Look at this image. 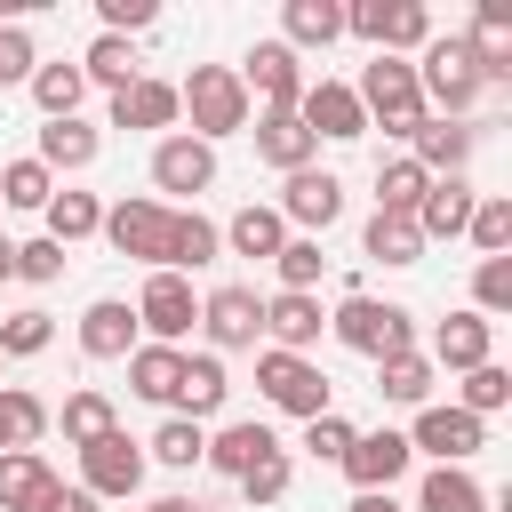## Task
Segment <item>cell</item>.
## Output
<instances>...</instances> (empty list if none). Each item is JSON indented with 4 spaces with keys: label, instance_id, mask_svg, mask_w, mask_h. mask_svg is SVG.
<instances>
[{
    "label": "cell",
    "instance_id": "obj_19",
    "mask_svg": "<svg viewBox=\"0 0 512 512\" xmlns=\"http://www.w3.org/2000/svg\"><path fill=\"white\" fill-rule=\"evenodd\" d=\"M464 224H472V184L464 176H432L424 200H416V232L424 240H456Z\"/></svg>",
    "mask_w": 512,
    "mask_h": 512
},
{
    "label": "cell",
    "instance_id": "obj_46",
    "mask_svg": "<svg viewBox=\"0 0 512 512\" xmlns=\"http://www.w3.org/2000/svg\"><path fill=\"white\" fill-rule=\"evenodd\" d=\"M472 304H480V320H488V312H512V256H480Z\"/></svg>",
    "mask_w": 512,
    "mask_h": 512
},
{
    "label": "cell",
    "instance_id": "obj_12",
    "mask_svg": "<svg viewBox=\"0 0 512 512\" xmlns=\"http://www.w3.org/2000/svg\"><path fill=\"white\" fill-rule=\"evenodd\" d=\"M296 120H304L312 136H336V144L368 136V112H360V96H352L344 80H312V88L296 96Z\"/></svg>",
    "mask_w": 512,
    "mask_h": 512
},
{
    "label": "cell",
    "instance_id": "obj_43",
    "mask_svg": "<svg viewBox=\"0 0 512 512\" xmlns=\"http://www.w3.org/2000/svg\"><path fill=\"white\" fill-rule=\"evenodd\" d=\"M272 272H280V288H296V296H312V280H320V240H280V256H272Z\"/></svg>",
    "mask_w": 512,
    "mask_h": 512
},
{
    "label": "cell",
    "instance_id": "obj_34",
    "mask_svg": "<svg viewBox=\"0 0 512 512\" xmlns=\"http://www.w3.org/2000/svg\"><path fill=\"white\" fill-rule=\"evenodd\" d=\"M80 96H88L80 64H40V72H32V104H40L48 120H80Z\"/></svg>",
    "mask_w": 512,
    "mask_h": 512
},
{
    "label": "cell",
    "instance_id": "obj_16",
    "mask_svg": "<svg viewBox=\"0 0 512 512\" xmlns=\"http://www.w3.org/2000/svg\"><path fill=\"white\" fill-rule=\"evenodd\" d=\"M80 352H88V360H128V352H136V304L96 296V304L80 312Z\"/></svg>",
    "mask_w": 512,
    "mask_h": 512
},
{
    "label": "cell",
    "instance_id": "obj_2",
    "mask_svg": "<svg viewBox=\"0 0 512 512\" xmlns=\"http://www.w3.org/2000/svg\"><path fill=\"white\" fill-rule=\"evenodd\" d=\"M360 112L368 120H384V136H416L432 112H424V96H416V64H400V56H376L368 72H360Z\"/></svg>",
    "mask_w": 512,
    "mask_h": 512
},
{
    "label": "cell",
    "instance_id": "obj_49",
    "mask_svg": "<svg viewBox=\"0 0 512 512\" xmlns=\"http://www.w3.org/2000/svg\"><path fill=\"white\" fill-rule=\"evenodd\" d=\"M32 72H40L32 32H24V24H0V88H16V80H32Z\"/></svg>",
    "mask_w": 512,
    "mask_h": 512
},
{
    "label": "cell",
    "instance_id": "obj_4",
    "mask_svg": "<svg viewBox=\"0 0 512 512\" xmlns=\"http://www.w3.org/2000/svg\"><path fill=\"white\" fill-rule=\"evenodd\" d=\"M328 328H336V344H352V352H368V360L408 352V312H400V304H376V296H344Z\"/></svg>",
    "mask_w": 512,
    "mask_h": 512
},
{
    "label": "cell",
    "instance_id": "obj_27",
    "mask_svg": "<svg viewBox=\"0 0 512 512\" xmlns=\"http://www.w3.org/2000/svg\"><path fill=\"white\" fill-rule=\"evenodd\" d=\"M416 512H488V488H480L464 464H432V472H424Z\"/></svg>",
    "mask_w": 512,
    "mask_h": 512
},
{
    "label": "cell",
    "instance_id": "obj_37",
    "mask_svg": "<svg viewBox=\"0 0 512 512\" xmlns=\"http://www.w3.org/2000/svg\"><path fill=\"white\" fill-rule=\"evenodd\" d=\"M40 216H48V240H56V248H72V240H88V232L104 224L96 192H56V200H48Z\"/></svg>",
    "mask_w": 512,
    "mask_h": 512
},
{
    "label": "cell",
    "instance_id": "obj_22",
    "mask_svg": "<svg viewBox=\"0 0 512 512\" xmlns=\"http://www.w3.org/2000/svg\"><path fill=\"white\" fill-rule=\"evenodd\" d=\"M312 152H320V136H312L296 112H264V120H256V160H272V168L296 176V168H312Z\"/></svg>",
    "mask_w": 512,
    "mask_h": 512
},
{
    "label": "cell",
    "instance_id": "obj_11",
    "mask_svg": "<svg viewBox=\"0 0 512 512\" xmlns=\"http://www.w3.org/2000/svg\"><path fill=\"white\" fill-rule=\"evenodd\" d=\"M192 320H200L192 280H184V272H152L144 296H136V328H152L160 344H176V336H192Z\"/></svg>",
    "mask_w": 512,
    "mask_h": 512
},
{
    "label": "cell",
    "instance_id": "obj_38",
    "mask_svg": "<svg viewBox=\"0 0 512 512\" xmlns=\"http://www.w3.org/2000/svg\"><path fill=\"white\" fill-rule=\"evenodd\" d=\"M368 256H376V264H416V256H424L416 216H368Z\"/></svg>",
    "mask_w": 512,
    "mask_h": 512
},
{
    "label": "cell",
    "instance_id": "obj_28",
    "mask_svg": "<svg viewBox=\"0 0 512 512\" xmlns=\"http://www.w3.org/2000/svg\"><path fill=\"white\" fill-rule=\"evenodd\" d=\"M176 120V88L168 80H136L112 96V128H168Z\"/></svg>",
    "mask_w": 512,
    "mask_h": 512
},
{
    "label": "cell",
    "instance_id": "obj_56",
    "mask_svg": "<svg viewBox=\"0 0 512 512\" xmlns=\"http://www.w3.org/2000/svg\"><path fill=\"white\" fill-rule=\"evenodd\" d=\"M0 280H16V240H0Z\"/></svg>",
    "mask_w": 512,
    "mask_h": 512
},
{
    "label": "cell",
    "instance_id": "obj_53",
    "mask_svg": "<svg viewBox=\"0 0 512 512\" xmlns=\"http://www.w3.org/2000/svg\"><path fill=\"white\" fill-rule=\"evenodd\" d=\"M104 24H112V40L120 32H144L152 24V0H104Z\"/></svg>",
    "mask_w": 512,
    "mask_h": 512
},
{
    "label": "cell",
    "instance_id": "obj_33",
    "mask_svg": "<svg viewBox=\"0 0 512 512\" xmlns=\"http://www.w3.org/2000/svg\"><path fill=\"white\" fill-rule=\"evenodd\" d=\"M280 24H288V48H328V40L344 32V8H336V0H288Z\"/></svg>",
    "mask_w": 512,
    "mask_h": 512
},
{
    "label": "cell",
    "instance_id": "obj_17",
    "mask_svg": "<svg viewBox=\"0 0 512 512\" xmlns=\"http://www.w3.org/2000/svg\"><path fill=\"white\" fill-rule=\"evenodd\" d=\"M152 184H160V192H208V184H216V152H208L200 136H168V144L152 152Z\"/></svg>",
    "mask_w": 512,
    "mask_h": 512
},
{
    "label": "cell",
    "instance_id": "obj_42",
    "mask_svg": "<svg viewBox=\"0 0 512 512\" xmlns=\"http://www.w3.org/2000/svg\"><path fill=\"white\" fill-rule=\"evenodd\" d=\"M0 200H8V208H48V200H56V176H48L40 160H16V168L0 176Z\"/></svg>",
    "mask_w": 512,
    "mask_h": 512
},
{
    "label": "cell",
    "instance_id": "obj_29",
    "mask_svg": "<svg viewBox=\"0 0 512 512\" xmlns=\"http://www.w3.org/2000/svg\"><path fill=\"white\" fill-rule=\"evenodd\" d=\"M96 152H104V136H96L88 120H48V128H40V168H48V176H56V168H88Z\"/></svg>",
    "mask_w": 512,
    "mask_h": 512
},
{
    "label": "cell",
    "instance_id": "obj_13",
    "mask_svg": "<svg viewBox=\"0 0 512 512\" xmlns=\"http://www.w3.org/2000/svg\"><path fill=\"white\" fill-rule=\"evenodd\" d=\"M336 216H344V184H336L328 168H296L288 192H280V224H304V240H312V232H328Z\"/></svg>",
    "mask_w": 512,
    "mask_h": 512
},
{
    "label": "cell",
    "instance_id": "obj_44",
    "mask_svg": "<svg viewBox=\"0 0 512 512\" xmlns=\"http://www.w3.org/2000/svg\"><path fill=\"white\" fill-rule=\"evenodd\" d=\"M512 400V376L496 368V360H480V368H464V416H496Z\"/></svg>",
    "mask_w": 512,
    "mask_h": 512
},
{
    "label": "cell",
    "instance_id": "obj_47",
    "mask_svg": "<svg viewBox=\"0 0 512 512\" xmlns=\"http://www.w3.org/2000/svg\"><path fill=\"white\" fill-rule=\"evenodd\" d=\"M0 424H8V448H32V440L48 432V408H40L32 392H0Z\"/></svg>",
    "mask_w": 512,
    "mask_h": 512
},
{
    "label": "cell",
    "instance_id": "obj_26",
    "mask_svg": "<svg viewBox=\"0 0 512 512\" xmlns=\"http://www.w3.org/2000/svg\"><path fill=\"white\" fill-rule=\"evenodd\" d=\"M224 392H232V384H224V360H216V352H192L184 376H176V400H168V408H184V416L200 424V416L224 408Z\"/></svg>",
    "mask_w": 512,
    "mask_h": 512
},
{
    "label": "cell",
    "instance_id": "obj_1",
    "mask_svg": "<svg viewBox=\"0 0 512 512\" xmlns=\"http://www.w3.org/2000/svg\"><path fill=\"white\" fill-rule=\"evenodd\" d=\"M176 112H192V136H240L248 128V88L232 64H192V80L176 88Z\"/></svg>",
    "mask_w": 512,
    "mask_h": 512
},
{
    "label": "cell",
    "instance_id": "obj_25",
    "mask_svg": "<svg viewBox=\"0 0 512 512\" xmlns=\"http://www.w3.org/2000/svg\"><path fill=\"white\" fill-rule=\"evenodd\" d=\"M176 376H184V352H176V344H136V352H128V392H136V400H160V408H168V400H176Z\"/></svg>",
    "mask_w": 512,
    "mask_h": 512
},
{
    "label": "cell",
    "instance_id": "obj_23",
    "mask_svg": "<svg viewBox=\"0 0 512 512\" xmlns=\"http://www.w3.org/2000/svg\"><path fill=\"white\" fill-rule=\"evenodd\" d=\"M408 144H416V168L424 176H464V160H472V128L464 120H424Z\"/></svg>",
    "mask_w": 512,
    "mask_h": 512
},
{
    "label": "cell",
    "instance_id": "obj_32",
    "mask_svg": "<svg viewBox=\"0 0 512 512\" xmlns=\"http://www.w3.org/2000/svg\"><path fill=\"white\" fill-rule=\"evenodd\" d=\"M232 256H280V240H288V224H280V208H240L224 232H216Z\"/></svg>",
    "mask_w": 512,
    "mask_h": 512
},
{
    "label": "cell",
    "instance_id": "obj_41",
    "mask_svg": "<svg viewBox=\"0 0 512 512\" xmlns=\"http://www.w3.org/2000/svg\"><path fill=\"white\" fill-rule=\"evenodd\" d=\"M200 448H208V432H200L192 416H168V424L152 432V456H160V464H176V472H192V464H200Z\"/></svg>",
    "mask_w": 512,
    "mask_h": 512
},
{
    "label": "cell",
    "instance_id": "obj_18",
    "mask_svg": "<svg viewBox=\"0 0 512 512\" xmlns=\"http://www.w3.org/2000/svg\"><path fill=\"white\" fill-rule=\"evenodd\" d=\"M408 448H424V456H440V464H464V456L480 448V416H464V408H424L416 432H408Z\"/></svg>",
    "mask_w": 512,
    "mask_h": 512
},
{
    "label": "cell",
    "instance_id": "obj_30",
    "mask_svg": "<svg viewBox=\"0 0 512 512\" xmlns=\"http://www.w3.org/2000/svg\"><path fill=\"white\" fill-rule=\"evenodd\" d=\"M216 248H224L216 224L184 208V216H168V264H160V272H200V264H216Z\"/></svg>",
    "mask_w": 512,
    "mask_h": 512
},
{
    "label": "cell",
    "instance_id": "obj_55",
    "mask_svg": "<svg viewBox=\"0 0 512 512\" xmlns=\"http://www.w3.org/2000/svg\"><path fill=\"white\" fill-rule=\"evenodd\" d=\"M352 512H400V504H392V496L376 488V496H352Z\"/></svg>",
    "mask_w": 512,
    "mask_h": 512
},
{
    "label": "cell",
    "instance_id": "obj_57",
    "mask_svg": "<svg viewBox=\"0 0 512 512\" xmlns=\"http://www.w3.org/2000/svg\"><path fill=\"white\" fill-rule=\"evenodd\" d=\"M144 512H200V504H184V496H160V504H144Z\"/></svg>",
    "mask_w": 512,
    "mask_h": 512
},
{
    "label": "cell",
    "instance_id": "obj_31",
    "mask_svg": "<svg viewBox=\"0 0 512 512\" xmlns=\"http://www.w3.org/2000/svg\"><path fill=\"white\" fill-rule=\"evenodd\" d=\"M432 360H440V368H480V360H488V320H480V312H448L440 336H432Z\"/></svg>",
    "mask_w": 512,
    "mask_h": 512
},
{
    "label": "cell",
    "instance_id": "obj_20",
    "mask_svg": "<svg viewBox=\"0 0 512 512\" xmlns=\"http://www.w3.org/2000/svg\"><path fill=\"white\" fill-rule=\"evenodd\" d=\"M272 448H280V440H272V432H264L256 416H240V424H224V432H216V440L200 448V464H216L224 480H240V472H256V464H264Z\"/></svg>",
    "mask_w": 512,
    "mask_h": 512
},
{
    "label": "cell",
    "instance_id": "obj_39",
    "mask_svg": "<svg viewBox=\"0 0 512 512\" xmlns=\"http://www.w3.org/2000/svg\"><path fill=\"white\" fill-rule=\"evenodd\" d=\"M80 80H104V88L120 96V88H136L144 72H136V56H128V40H112V32H104V40H96V48L80 56Z\"/></svg>",
    "mask_w": 512,
    "mask_h": 512
},
{
    "label": "cell",
    "instance_id": "obj_45",
    "mask_svg": "<svg viewBox=\"0 0 512 512\" xmlns=\"http://www.w3.org/2000/svg\"><path fill=\"white\" fill-rule=\"evenodd\" d=\"M464 232L480 240V256H504L512 248V200H472V224Z\"/></svg>",
    "mask_w": 512,
    "mask_h": 512
},
{
    "label": "cell",
    "instance_id": "obj_24",
    "mask_svg": "<svg viewBox=\"0 0 512 512\" xmlns=\"http://www.w3.org/2000/svg\"><path fill=\"white\" fill-rule=\"evenodd\" d=\"M320 328H328V320H320V304H312V296H296V288H280V296L264 304V336H272V352H304Z\"/></svg>",
    "mask_w": 512,
    "mask_h": 512
},
{
    "label": "cell",
    "instance_id": "obj_7",
    "mask_svg": "<svg viewBox=\"0 0 512 512\" xmlns=\"http://www.w3.org/2000/svg\"><path fill=\"white\" fill-rule=\"evenodd\" d=\"M168 216H176V208H160V200H120L96 232H104L120 256H136V264L160 272V264H168Z\"/></svg>",
    "mask_w": 512,
    "mask_h": 512
},
{
    "label": "cell",
    "instance_id": "obj_35",
    "mask_svg": "<svg viewBox=\"0 0 512 512\" xmlns=\"http://www.w3.org/2000/svg\"><path fill=\"white\" fill-rule=\"evenodd\" d=\"M376 392L400 400V408H424V392H432V360H424V352H392V360H376Z\"/></svg>",
    "mask_w": 512,
    "mask_h": 512
},
{
    "label": "cell",
    "instance_id": "obj_6",
    "mask_svg": "<svg viewBox=\"0 0 512 512\" xmlns=\"http://www.w3.org/2000/svg\"><path fill=\"white\" fill-rule=\"evenodd\" d=\"M256 384H264V400L272 408H288V416H328V376L304 360V352H264L256 360Z\"/></svg>",
    "mask_w": 512,
    "mask_h": 512
},
{
    "label": "cell",
    "instance_id": "obj_3",
    "mask_svg": "<svg viewBox=\"0 0 512 512\" xmlns=\"http://www.w3.org/2000/svg\"><path fill=\"white\" fill-rule=\"evenodd\" d=\"M416 96H424V104H440L448 120H456V112L480 96V56H472V40H464V32H448V40H424Z\"/></svg>",
    "mask_w": 512,
    "mask_h": 512
},
{
    "label": "cell",
    "instance_id": "obj_54",
    "mask_svg": "<svg viewBox=\"0 0 512 512\" xmlns=\"http://www.w3.org/2000/svg\"><path fill=\"white\" fill-rule=\"evenodd\" d=\"M48 512H96V496H88V488H64V496H56Z\"/></svg>",
    "mask_w": 512,
    "mask_h": 512
},
{
    "label": "cell",
    "instance_id": "obj_21",
    "mask_svg": "<svg viewBox=\"0 0 512 512\" xmlns=\"http://www.w3.org/2000/svg\"><path fill=\"white\" fill-rule=\"evenodd\" d=\"M464 40L480 56V88H504L512 80V16H504V0H480V24Z\"/></svg>",
    "mask_w": 512,
    "mask_h": 512
},
{
    "label": "cell",
    "instance_id": "obj_50",
    "mask_svg": "<svg viewBox=\"0 0 512 512\" xmlns=\"http://www.w3.org/2000/svg\"><path fill=\"white\" fill-rule=\"evenodd\" d=\"M240 496H248V504H280V496H288V456L272 448L256 472H240Z\"/></svg>",
    "mask_w": 512,
    "mask_h": 512
},
{
    "label": "cell",
    "instance_id": "obj_51",
    "mask_svg": "<svg viewBox=\"0 0 512 512\" xmlns=\"http://www.w3.org/2000/svg\"><path fill=\"white\" fill-rule=\"evenodd\" d=\"M56 272H64V248L56 240H24L16 248V280H56Z\"/></svg>",
    "mask_w": 512,
    "mask_h": 512
},
{
    "label": "cell",
    "instance_id": "obj_36",
    "mask_svg": "<svg viewBox=\"0 0 512 512\" xmlns=\"http://www.w3.org/2000/svg\"><path fill=\"white\" fill-rule=\"evenodd\" d=\"M424 168L416 160H384L376 168V216H416V200H424Z\"/></svg>",
    "mask_w": 512,
    "mask_h": 512
},
{
    "label": "cell",
    "instance_id": "obj_58",
    "mask_svg": "<svg viewBox=\"0 0 512 512\" xmlns=\"http://www.w3.org/2000/svg\"><path fill=\"white\" fill-rule=\"evenodd\" d=\"M0 456H8V424H0Z\"/></svg>",
    "mask_w": 512,
    "mask_h": 512
},
{
    "label": "cell",
    "instance_id": "obj_10",
    "mask_svg": "<svg viewBox=\"0 0 512 512\" xmlns=\"http://www.w3.org/2000/svg\"><path fill=\"white\" fill-rule=\"evenodd\" d=\"M240 88H256L264 112H296V96H304V64H296V48H288V40H256Z\"/></svg>",
    "mask_w": 512,
    "mask_h": 512
},
{
    "label": "cell",
    "instance_id": "obj_40",
    "mask_svg": "<svg viewBox=\"0 0 512 512\" xmlns=\"http://www.w3.org/2000/svg\"><path fill=\"white\" fill-rule=\"evenodd\" d=\"M104 432H120V424H112V400H104V392H72V400H64V440L88 448V440H104Z\"/></svg>",
    "mask_w": 512,
    "mask_h": 512
},
{
    "label": "cell",
    "instance_id": "obj_48",
    "mask_svg": "<svg viewBox=\"0 0 512 512\" xmlns=\"http://www.w3.org/2000/svg\"><path fill=\"white\" fill-rule=\"evenodd\" d=\"M48 312H16V320H0V352H16V360H32V352H48Z\"/></svg>",
    "mask_w": 512,
    "mask_h": 512
},
{
    "label": "cell",
    "instance_id": "obj_9",
    "mask_svg": "<svg viewBox=\"0 0 512 512\" xmlns=\"http://www.w3.org/2000/svg\"><path fill=\"white\" fill-rule=\"evenodd\" d=\"M80 480H88V496H136L144 488V448L128 432H104V440L80 448Z\"/></svg>",
    "mask_w": 512,
    "mask_h": 512
},
{
    "label": "cell",
    "instance_id": "obj_8",
    "mask_svg": "<svg viewBox=\"0 0 512 512\" xmlns=\"http://www.w3.org/2000/svg\"><path fill=\"white\" fill-rule=\"evenodd\" d=\"M408 456H416L408 432H352V448H344L336 464H344V480H352L360 496H376V488L392 496V480L408 472Z\"/></svg>",
    "mask_w": 512,
    "mask_h": 512
},
{
    "label": "cell",
    "instance_id": "obj_14",
    "mask_svg": "<svg viewBox=\"0 0 512 512\" xmlns=\"http://www.w3.org/2000/svg\"><path fill=\"white\" fill-rule=\"evenodd\" d=\"M200 328H208V344H216V352L256 344V336H264V304H256V288H216V296L200 304Z\"/></svg>",
    "mask_w": 512,
    "mask_h": 512
},
{
    "label": "cell",
    "instance_id": "obj_52",
    "mask_svg": "<svg viewBox=\"0 0 512 512\" xmlns=\"http://www.w3.org/2000/svg\"><path fill=\"white\" fill-rule=\"evenodd\" d=\"M304 448H312V456H328V464H336V456H344V448H352V424H344V416H312V424H304Z\"/></svg>",
    "mask_w": 512,
    "mask_h": 512
},
{
    "label": "cell",
    "instance_id": "obj_5",
    "mask_svg": "<svg viewBox=\"0 0 512 512\" xmlns=\"http://www.w3.org/2000/svg\"><path fill=\"white\" fill-rule=\"evenodd\" d=\"M344 32L376 40V56L424 48V40H432V8H424V0H360V8H344Z\"/></svg>",
    "mask_w": 512,
    "mask_h": 512
},
{
    "label": "cell",
    "instance_id": "obj_15",
    "mask_svg": "<svg viewBox=\"0 0 512 512\" xmlns=\"http://www.w3.org/2000/svg\"><path fill=\"white\" fill-rule=\"evenodd\" d=\"M56 496H64V480L48 472V456H32V448L0 456V512H48Z\"/></svg>",
    "mask_w": 512,
    "mask_h": 512
}]
</instances>
